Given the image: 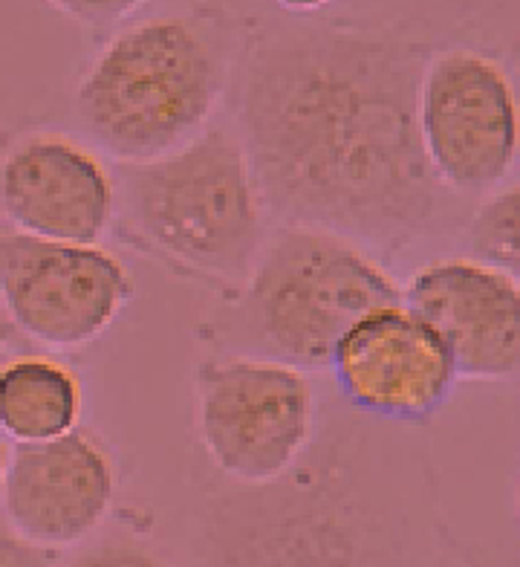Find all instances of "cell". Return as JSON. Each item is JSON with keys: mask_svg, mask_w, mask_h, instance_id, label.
I'll return each mask as SVG.
<instances>
[{"mask_svg": "<svg viewBox=\"0 0 520 567\" xmlns=\"http://www.w3.org/2000/svg\"><path fill=\"white\" fill-rule=\"evenodd\" d=\"M428 41L387 27L292 21L246 32L231 125L272 220L376 255L431 238L448 192L425 159L416 96Z\"/></svg>", "mask_w": 520, "mask_h": 567, "instance_id": "1", "label": "cell"}, {"mask_svg": "<svg viewBox=\"0 0 520 567\" xmlns=\"http://www.w3.org/2000/svg\"><path fill=\"white\" fill-rule=\"evenodd\" d=\"M197 567H477L405 423L321 400L304 455L267 484L202 481Z\"/></svg>", "mask_w": 520, "mask_h": 567, "instance_id": "2", "label": "cell"}, {"mask_svg": "<svg viewBox=\"0 0 520 567\" xmlns=\"http://www.w3.org/2000/svg\"><path fill=\"white\" fill-rule=\"evenodd\" d=\"M243 41L246 30L208 7L116 30L75 84L87 142L113 163H145L191 142L229 99Z\"/></svg>", "mask_w": 520, "mask_h": 567, "instance_id": "3", "label": "cell"}, {"mask_svg": "<svg viewBox=\"0 0 520 567\" xmlns=\"http://www.w3.org/2000/svg\"><path fill=\"white\" fill-rule=\"evenodd\" d=\"M125 247L174 276L226 290L246 281L269 238V206L235 125H211L145 163H113Z\"/></svg>", "mask_w": 520, "mask_h": 567, "instance_id": "4", "label": "cell"}, {"mask_svg": "<svg viewBox=\"0 0 520 567\" xmlns=\"http://www.w3.org/2000/svg\"><path fill=\"white\" fill-rule=\"evenodd\" d=\"M399 301L402 284L382 255L335 231L281 224L229 296L211 339L226 351L324 373L362 316Z\"/></svg>", "mask_w": 520, "mask_h": 567, "instance_id": "5", "label": "cell"}, {"mask_svg": "<svg viewBox=\"0 0 520 567\" xmlns=\"http://www.w3.org/2000/svg\"><path fill=\"white\" fill-rule=\"evenodd\" d=\"M312 373L258 353H211L194 371V425L208 470L267 484L290 470L319 425Z\"/></svg>", "mask_w": 520, "mask_h": 567, "instance_id": "6", "label": "cell"}, {"mask_svg": "<svg viewBox=\"0 0 520 567\" xmlns=\"http://www.w3.org/2000/svg\"><path fill=\"white\" fill-rule=\"evenodd\" d=\"M134 299V276L102 244L27 235L0 224V313L46 351L102 339Z\"/></svg>", "mask_w": 520, "mask_h": 567, "instance_id": "7", "label": "cell"}, {"mask_svg": "<svg viewBox=\"0 0 520 567\" xmlns=\"http://www.w3.org/2000/svg\"><path fill=\"white\" fill-rule=\"evenodd\" d=\"M425 159L457 197H480L512 177L520 111L509 70L498 59L448 47L425 61L416 96Z\"/></svg>", "mask_w": 520, "mask_h": 567, "instance_id": "8", "label": "cell"}, {"mask_svg": "<svg viewBox=\"0 0 520 567\" xmlns=\"http://www.w3.org/2000/svg\"><path fill=\"white\" fill-rule=\"evenodd\" d=\"M327 373L344 405L405 425L437 414L460 382L443 339L405 301L362 316L335 348Z\"/></svg>", "mask_w": 520, "mask_h": 567, "instance_id": "9", "label": "cell"}, {"mask_svg": "<svg viewBox=\"0 0 520 567\" xmlns=\"http://www.w3.org/2000/svg\"><path fill=\"white\" fill-rule=\"evenodd\" d=\"M119 466L93 429L38 443H15L0 486V515L21 538L67 553L111 518Z\"/></svg>", "mask_w": 520, "mask_h": 567, "instance_id": "10", "label": "cell"}, {"mask_svg": "<svg viewBox=\"0 0 520 567\" xmlns=\"http://www.w3.org/2000/svg\"><path fill=\"white\" fill-rule=\"evenodd\" d=\"M116 215V183L90 142L27 131L0 148V217L27 235L102 244Z\"/></svg>", "mask_w": 520, "mask_h": 567, "instance_id": "11", "label": "cell"}, {"mask_svg": "<svg viewBox=\"0 0 520 567\" xmlns=\"http://www.w3.org/2000/svg\"><path fill=\"white\" fill-rule=\"evenodd\" d=\"M402 301L451 353L460 380L509 382L520 368L518 276L468 258H437L410 276Z\"/></svg>", "mask_w": 520, "mask_h": 567, "instance_id": "12", "label": "cell"}, {"mask_svg": "<svg viewBox=\"0 0 520 567\" xmlns=\"http://www.w3.org/2000/svg\"><path fill=\"white\" fill-rule=\"evenodd\" d=\"M82 377L52 353L0 359V434L12 443L52 441L82 425Z\"/></svg>", "mask_w": 520, "mask_h": 567, "instance_id": "13", "label": "cell"}, {"mask_svg": "<svg viewBox=\"0 0 520 567\" xmlns=\"http://www.w3.org/2000/svg\"><path fill=\"white\" fill-rule=\"evenodd\" d=\"M468 249L475 261L518 276L520 267V195L514 183H500L468 215Z\"/></svg>", "mask_w": 520, "mask_h": 567, "instance_id": "14", "label": "cell"}, {"mask_svg": "<svg viewBox=\"0 0 520 567\" xmlns=\"http://www.w3.org/2000/svg\"><path fill=\"white\" fill-rule=\"evenodd\" d=\"M59 567H179L168 553L156 550L134 533H107L90 536L61 556Z\"/></svg>", "mask_w": 520, "mask_h": 567, "instance_id": "15", "label": "cell"}, {"mask_svg": "<svg viewBox=\"0 0 520 567\" xmlns=\"http://www.w3.org/2000/svg\"><path fill=\"white\" fill-rule=\"evenodd\" d=\"M46 3L87 30H111L150 0H46Z\"/></svg>", "mask_w": 520, "mask_h": 567, "instance_id": "16", "label": "cell"}, {"mask_svg": "<svg viewBox=\"0 0 520 567\" xmlns=\"http://www.w3.org/2000/svg\"><path fill=\"white\" fill-rule=\"evenodd\" d=\"M64 553L38 547L18 536L0 515V567H59Z\"/></svg>", "mask_w": 520, "mask_h": 567, "instance_id": "17", "label": "cell"}, {"mask_svg": "<svg viewBox=\"0 0 520 567\" xmlns=\"http://www.w3.org/2000/svg\"><path fill=\"white\" fill-rule=\"evenodd\" d=\"M272 3L281 7L283 12H292V16H312V12L330 7L333 0H272Z\"/></svg>", "mask_w": 520, "mask_h": 567, "instance_id": "18", "label": "cell"}, {"mask_svg": "<svg viewBox=\"0 0 520 567\" xmlns=\"http://www.w3.org/2000/svg\"><path fill=\"white\" fill-rule=\"evenodd\" d=\"M7 461H9V446H7V437L0 434V486H3V475H7Z\"/></svg>", "mask_w": 520, "mask_h": 567, "instance_id": "19", "label": "cell"}]
</instances>
